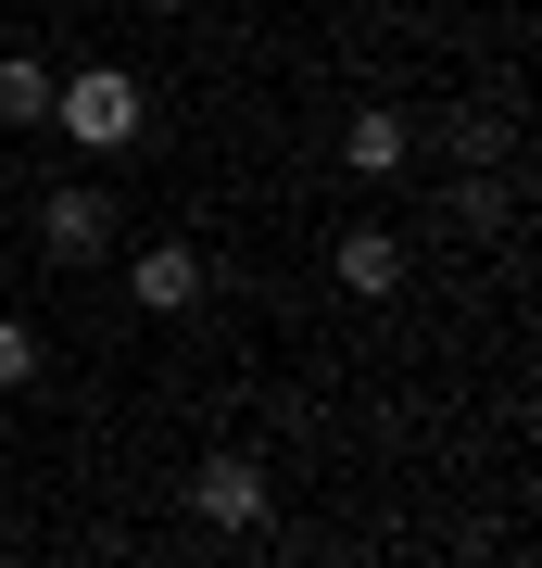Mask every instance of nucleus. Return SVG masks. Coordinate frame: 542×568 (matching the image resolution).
Returning <instances> with one entry per match:
<instances>
[{
    "mask_svg": "<svg viewBox=\"0 0 542 568\" xmlns=\"http://www.w3.org/2000/svg\"><path fill=\"white\" fill-rule=\"evenodd\" d=\"M51 114L76 152H126L140 140V77H114V63H89V77H51Z\"/></svg>",
    "mask_w": 542,
    "mask_h": 568,
    "instance_id": "obj_1",
    "label": "nucleus"
},
{
    "mask_svg": "<svg viewBox=\"0 0 542 568\" xmlns=\"http://www.w3.org/2000/svg\"><path fill=\"white\" fill-rule=\"evenodd\" d=\"M265 506H278V493H265L253 455H202V467H190V518H202V530H265Z\"/></svg>",
    "mask_w": 542,
    "mask_h": 568,
    "instance_id": "obj_2",
    "label": "nucleus"
},
{
    "mask_svg": "<svg viewBox=\"0 0 542 568\" xmlns=\"http://www.w3.org/2000/svg\"><path fill=\"white\" fill-rule=\"evenodd\" d=\"M39 253L51 265H101V253H114V203H101L89 178H63L51 203H39Z\"/></svg>",
    "mask_w": 542,
    "mask_h": 568,
    "instance_id": "obj_3",
    "label": "nucleus"
},
{
    "mask_svg": "<svg viewBox=\"0 0 542 568\" xmlns=\"http://www.w3.org/2000/svg\"><path fill=\"white\" fill-rule=\"evenodd\" d=\"M126 304H140V316H190L202 304V253L190 241H152L140 265H126Z\"/></svg>",
    "mask_w": 542,
    "mask_h": 568,
    "instance_id": "obj_4",
    "label": "nucleus"
},
{
    "mask_svg": "<svg viewBox=\"0 0 542 568\" xmlns=\"http://www.w3.org/2000/svg\"><path fill=\"white\" fill-rule=\"evenodd\" d=\"M328 278H341L354 304H391V291H403V241H391V227H341V253H328Z\"/></svg>",
    "mask_w": 542,
    "mask_h": 568,
    "instance_id": "obj_5",
    "label": "nucleus"
},
{
    "mask_svg": "<svg viewBox=\"0 0 542 568\" xmlns=\"http://www.w3.org/2000/svg\"><path fill=\"white\" fill-rule=\"evenodd\" d=\"M403 152H417V126H403L391 102H366V114L341 126V164H354V178H403Z\"/></svg>",
    "mask_w": 542,
    "mask_h": 568,
    "instance_id": "obj_6",
    "label": "nucleus"
},
{
    "mask_svg": "<svg viewBox=\"0 0 542 568\" xmlns=\"http://www.w3.org/2000/svg\"><path fill=\"white\" fill-rule=\"evenodd\" d=\"M0 126H51V63L39 51H0Z\"/></svg>",
    "mask_w": 542,
    "mask_h": 568,
    "instance_id": "obj_7",
    "label": "nucleus"
},
{
    "mask_svg": "<svg viewBox=\"0 0 542 568\" xmlns=\"http://www.w3.org/2000/svg\"><path fill=\"white\" fill-rule=\"evenodd\" d=\"M25 379H39V328L0 316V392H25Z\"/></svg>",
    "mask_w": 542,
    "mask_h": 568,
    "instance_id": "obj_8",
    "label": "nucleus"
},
{
    "mask_svg": "<svg viewBox=\"0 0 542 568\" xmlns=\"http://www.w3.org/2000/svg\"><path fill=\"white\" fill-rule=\"evenodd\" d=\"M140 13H190V0H140Z\"/></svg>",
    "mask_w": 542,
    "mask_h": 568,
    "instance_id": "obj_9",
    "label": "nucleus"
}]
</instances>
